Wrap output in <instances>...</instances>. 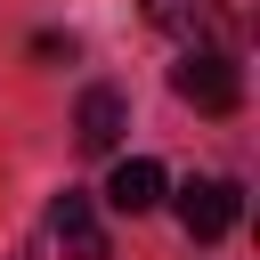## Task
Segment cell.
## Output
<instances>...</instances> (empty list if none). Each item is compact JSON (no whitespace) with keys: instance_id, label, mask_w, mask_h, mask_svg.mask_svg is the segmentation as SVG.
I'll return each mask as SVG.
<instances>
[{"instance_id":"obj_1","label":"cell","mask_w":260,"mask_h":260,"mask_svg":"<svg viewBox=\"0 0 260 260\" xmlns=\"http://www.w3.org/2000/svg\"><path fill=\"white\" fill-rule=\"evenodd\" d=\"M171 89H179L195 114H236V106H244V73H236V57H228L219 41H187L179 65H171Z\"/></svg>"},{"instance_id":"obj_2","label":"cell","mask_w":260,"mask_h":260,"mask_svg":"<svg viewBox=\"0 0 260 260\" xmlns=\"http://www.w3.org/2000/svg\"><path fill=\"white\" fill-rule=\"evenodd\" d=\"M236 211H244L236 179H187V187H179V228H187L195 244H219V236L236 228Z\"/></svg>"},{"instance_id":"obj_3","label":"cell","mask_w":260,"mask_h":260,"mask_svg":"<svg viewBox=\"0 0 260 260\" xmlns=\"http://www.w3.org/2000/svg\"><path fill=\"white\" fill-rule=\"evenodd\" d=\"M49 244L65 252V260H114V244H106V219L89 211V195H57L49 203Z\"/></svg>"},{"instance_id":"obj_4","label":"cell","mask_w":260,"mask_h":260,"mask_svg":"<svg viewBox=\"0 0 260 260\" xmlns=\"http://www.w3.org/2000/svg\"><path fill=\"white\" fill-rule=\"evenodd\" d=\"M122 122H130V106H122V89H81V114H73V138H81V154H114L122 146Z\"/></svg>"},{"instance_id":"obj_5","label":"cell","mask_w":260,"mask_h":260,"mask_svg":"<svg viewBox=\"0 0 260 260\" xmlns=\"http://www.w3.org/2000/svg\"><path fill=\"white\" fill-rule=\"evenodd\" d=\"M146 24L171 32V41L187 49V41H219L228 16H219V0H146Z\"/></svg>"},{"instance_id":"obj_6","label":"cell","mask_w":260,"mask_h":260,"mask_svg":"<svg viewBox=\"0 0 260 260\" xmlns=\"http://www.w3.org/2000/svg\"><path fill=\"white\" fill-rule=\"evenodd\" d=\"M106 203L114 211H154L162 203V162H146V154H130V162H114V179H106Z\"/></svg>"},{"instance_id":"obj_7","label":"cell","mask_w":260,"mask_h":260,"mask_svg":"<svg viewBox=\"0 0 260 260\" xmlns=\"http://www.w3.org/2000/svg\"><path fill=\"white\" fill-rule=\"evenodd\" d=\"M32 57H41V65H57V57L73 65V41H57V32H41V41H32Z\"/></svg>"}]
</instances>
